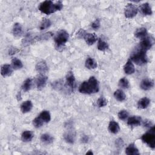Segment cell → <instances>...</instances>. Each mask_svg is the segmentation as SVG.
I'll return each mask as SVG.
<instances>
[{
    "mask_svg": "<svg viewBox=\"0 0 155 155\" xmlns=\"http://www.w3.org/2000/svg\"><path fill=\"white\" fill-rule=\"evenodd\" d=\"M32 86V80L31 78H28L27 79L24 83L22 85V89L24 92H28L29 91Z\"/></svg>",
    "mask_w": 155,
    "mask_h": 155,
    "instance_id": "29",
    "label": "cell"
},
{
    "mask_svg": "<svg viewBox=\"0 0 155 155\" xmlns=\"http://www.w3.org/2000/svg\"><path fill=\"white\" fill-rule=\"evenodd\" d=\"M12 32L15 37H20L23 34V27L21 24L15 23Z\"/></svg>",
    "mask_w": 155,
    "mask_h": 155,
    "instance_id": "21",
    "label": "cell"
},
{
    "mask_svg": "<svg viewBox=\"0 0 155 155\" xmlns=\"http://www.w3.org/2000/svg\"><path fill=\"white\" fill-rule=\"evenodd\" d=\"M12 64L13 68L15 70L21 69L23 67V63L21 62V61L17 58H15L12 60Z\"/></svg>",
    "mask_w": 155,
    "mask_h": 155,
    "instance_id": "30",
    "label": "cell"
},
{
    "mask_svg": "<svg viewBox=\"0 0 155 155\" xmlns=\"http://www.w3.org/2000/svg\"><path fill=\"white\" fill-rule=\"evenodd\" d=\"M51 24H52V23H51L50 20L47 19V18H44V19L43 20V21L41 23L40 29L41 31L47 29H48L50 27Z\"/></svg>",
    "mask_w": 155,
    "mask_h": 155,
    "instance_id": "31",
    "label": "cell"
},
{
    "mask_svg": "<svg viewBox=\"0 0 155 155\" xmlns=\"http://www.w3.org/2000/svg\"><path fill=\"white\" fill-rule=\"evenodd\" d=\"M64 140L69 144H73L75 141V136L73 134L70 132H67L64 134Z\"/></svg>",
    "mask_w": 155,
    "mask_h": 155,
    "instance_id": "32",
    "label": "cell"
},
{
    "mask_svg": "<svg viewBox=\"0 0 155 155\" xmlns=\"http://www.w3.org/2000/svg\"><path fill=\"white\" fill-rule=\"evenodd\" d=\"M125 153L128 155H139V151L134 144H131L126 148Z\"/></svg>",
    "mask_w": 155,
    "mask_h": 155,
    "instance_id": "16",
    "label": "cell"
},
{
    "mask_svg": "<svg viewBox=\"0 0 155 155\" xmlns=\"http://www.w3.org/2000/svg\"><path fill=\"white\" fill-rule=\"evenodd\" d=\"M99 90V86L98 80L94 76H92L88 81L83 82L79 87V91L84 94H93Z\"/></svg>",
    "mask_w": 155,
    "mask_h": 155,
    "instance_id": "1",
    "label": "cell"
},
{
    "mask_svg": "<svg viewBox=\"0 0 155 155\" xmlns=\"http://www.w3.org/2000/svg\"><path fill=\"white\" fill-rule=\"evenodd\" d=\"M13 73V69L9 64H5L2 67L1 74L3 77L11 76Z\"/></svg>",
    "mask_w": 155,
    "mask_h": 155,
    "instance_id": "13",
    "label": "cell"
},
{
    "mask_svg": "<svg viewBox=\"0 0 155 155\" xmlns=\"http://www.w3.org/2000/svg\"><path fill=\"white\" fill-rule=\"evenodd\" d=\"M114 96H115V99L119 102H122V101H125L126 99V96H125L124 92L122 90H120V89H118L115 92Z\"/></svg>",
    "mask_w": 155,
    "mask_h": 155,
    "instance_id": "24",
    "label": "cell"
},
{
    "mask_svg": "<svg viewBox=\"0 0 155 155\" xmlns=\"http://www.w3.org/2000/svg\"><path fill=\"white\" fill-rule=\"evenodd\" d=\"M140 87L144 90H149L154 87V81L151 79H144L141 81Z\"/></svg>",
    "mask_w": 155,
    "mask_h": 155,
    "instance_id": "10",
    "label": "cell"
},
{
    "mask_svg": "<svg viewBox=\"0 0 155 155\" xmlns=\"http://www.w3.org/2000/svg\"><path fill=\"white\" fill-rule=\"evenodd\" d=\"M108 130L111 133H113V134L118 133L120 130L119 124L115 122V121H110L108 125Z\"/></svg>",
    "mask_w": 155,
    "mask_h": 155,
    "instance_id": "18",
    "label": "cell"
},
{
    "mask_svg": "<svg viewBox=\"0 0 155 155\" xmlns=\"http://www.w3.org/2000/svg\"><path fill=\"white\" fill-rule=\"evenodd\" d=\"M119 86L122 89H128L130 86L128 79L125 78H121L119 81Z\"/></svg>",
    "mask_w": 155,
    "mask_h": 155,
    "instance_id": "33",
    "label": "cell"
},
{
    "mask_svg": "<svg viewBox=\"0 0 155 155\" xmlns=\"http://www.w3.org/2000/svg\"><path fill=\"white\" fill-rule=\"evenodd\" d=\"M150 104V100L147 97H144L139 100L137 102V107L140 109L146 108Z\"/></svg>",
    "mask_w": 155,
    "mask_h": 155,
    "instance_id": "20",
    "label": "cell"
},
{
    "mask_svg": "<svg viewBox=\"0 0 155 155\" xmlns=\"http://www.w3.org/2000/svg\"><path fill=\"white\" fill-rule=\"evenodd\" d=\"M44 124V122L39 118V116L37 117L33 121V124L36 128H40L43 126V125Z\"/></svg>",
    "mask_w": 155,
    "mask_h": 155,
    "instance_id": "35",
    "label": "cell"
},
{
    "mask_svg": "<svg viewBox=\"0 0 155 155\" xmlns=\"http://www.w3.org/2000/svg\"><path fill=\"white\" fill-rule=\"evenodd\" d=\"M63 8V5L61 2H58L56 3H53L52 1H45L40 5L38 9L42 13L46 15H50L57 11H61Z\"/></svg>",
    "mask_w": 155,
    "mask_h": 155,
    "instance_id": "2",
    "label": "cell"
},
{
    "mask_svg": "<svg viewBox=\"0 0 155 155\" xmlns=\"http://www.w3.org/2000/svg\"><path fill=\"white\" fill-rule=\"evenodd\" d=\"M130 60L138 66H142L147 63L148 58L146 55V52L138 49L136 52L132 54Z\"/></svg>",
    "mask_w": 155,
    "mask_h": 155,
    "instance_id": "4",
    "label": "cell"
},
{
    "mask_svg": "<svg viewBox=\"0 0 155 155\" xmlns=\"http://www.w3.org/2000/svg\"><path fill=\"white\" fill-rule=\"evenodd\" d=\"M140 9L141 12L145 15H152V10L150 6V5L148 3H145L142 4L140 7Z\"/></svg>",
    "mask_w": 155,
    "mask_h": 155,
    "instance_id": "19",
    "label": "cell"
},
{
    "mask_svg": "<svg viewBox=\"0 0 155 155\" xmlns=\"http://www.w3.org/2000/svg\"><path fill=\"white\" fill-rule=\"evenodd\" d=\"M141 139L142 141L147 144L151 148H154L155 147V135H154V127H153L150 131L147 132L144 134Z\"/></svg>",
    "mask_w": 155,
    "mask_h": 155,
    "instance_id": "5",
    "label": "cell"
},
{
    "mask_svg": "<svg viewBox=\"0 0 155 155\" xmlns=\"http://www.w3.org/2000/svg\"><path fill=\"white\" fill-rule=\"evenodd\" d=\"M129 113L127 110H121L119 113H118V118L119 119L121 120H125L128 117Z\"/></svg>",
    "mask_w": 155,
    "mask_h": 155,
    "instance_id": "34",
    "label": "cell"
},
{
    "mask_svg": "<svg viewBox=\"0 0 155 155\" xmlns=\"http://www.w3.org/2000/svg\"><path fill=\"white\" fill-rule=\"evenodd\" d=\"M144 126L145 127H150V126H151L152 125V123L151 122V121H145L144 122Z\"/></svg>",
    "mask_w": 155,
    "mask_h": 155,
    "instance_id": "40",
    "label": "cell"
},
{
    "mask_svg": "<svg viewBox=\"0 0 155 155\" xmlns=\"http://www.w3.org/2000/svg\"><path fill=\"white\" fill-rule=\"evenodd\" d=\"M82 140V141L83 142H88V140H89V138H88L87 136H83Z\"/></svg>",
    "mask_w": 155,
    "mask_h": 155,
    "instance_id": "41",
    "label": "cell"
},
{
    "mask_svg": "<svg viewBox=\"0 0 155 155\" xmlns=\"http://www.w3.org/2000/svg\"><path fill=\"white\" fill-rule=\"evenodd\" d=\"M108 49V43L102 38H99L98 43V49L101 51H105Z\"/></svg>",
    "mask_w": 155,
    "mask_h": 155,
    "instance_id": "26",
    "label": "cell"
},
{
    "mask_svg": "<svg viewBox=\"0 0 155 155\" xmlns=\"http://www.w3.org/2000/svg\"><path fill=\"white\" fill-rule=\"evenodd\" d=\"M39 118L44 122V123H48L50 121L51 119V115L49 111L47 110H44L43 111L40 115L38 116Z\"/></svg>",
    "mask_w": 155,
    "mask_h": 155,
    "instance_id": "22",
    "label": "cell"
},
{
    "mask_svg": "<svg viewBox=\"0 0 155 155\" xmlns=\"http://www.w3.org/2000/svg\"><path fill=\"white\" fill-rule=\"evenodd\" d=\"M75 84H76V81H75V78L74 74L73 72L70 71L67 73L66 76V86L72 92L73 91L75 87Z\"/></svg>",
    "mask_w": 155,
    "mask_h": 155,
    "instance_id": "8",
    "label": "cell"
},
{
    "mask_svg": "<svg viewBox=\"0 0 155 155\" xmlns=\"http://www.w3.org/2000/svg\"><path fill=\"white\" fill-rule=\"evenodd\" d=\"M87 34V32L84 30V29H81L80 31H79V32L77 34V37L79 38H84L85 35Z\"/></svg>",
    "mask_w": 155,
    "mask_h": 155,
    "instance_id": "38",
    "label": "cell"
},
{
    "mask_svg": "<svg viewBox=\"0 0 155 155\" xmlns=\"http://www.w3.org/2000/svg\"><path fill=\"white\" fill-rule=\"evenodd\" d=\"M124 70L125 73L127 75H131L134 73L135 68L132 61L130 60H128V61L125 64L124 67Z\"/></svg>",
    "mask_w": 155,
    "mask_h": 155,
    "instance_id": "14",
    "label": "cell"
},
{
    "mask_svg": "<svg viewBox=\"0 0 155 155\" xmlns=\"http://www.w3.org/2000/svg\"><path fill=\"white\" fill-rule=\"evenodd\" d=\"M54 138L49 134L45 133L41 135V140L45 144H50L53 142Z\"/></svg>",
    "mask_w": 155,
    "mask_h": 155,
    "instance_id": "27",
    "label": "cell"
},
{
    "mask_svg": "<svg viewBox=\"0 0 155 155\" xmlns=\"http://www.w3.org/2000/svg\"><path fill=\"white\" fill-rule=\"evenodd\" d=\"M84 38L86 43L89 46H92L97 41V40H98V37L95 34H90V33H87L85 35Z\"/></svg>",
    "mask_w": 155,
    "mask_h": 155,
    "instance_id": "12",
    "label": "cell"
},
{
    "mask_svg": "<svg viewBox=\"0 0 155 155\" xmlns=\"http://www.w3.org/2000/svg\"><path fill=\"white\" fill-rule=\"evenodd\" d=\"M101 26V23H100V21L98 19H96L95 21H93L92 24H91V27L92 29H93L94 30H98Z\"/></svg>",
    "mask_w": 155,
    "mask_h": 155,
    "instance_id": "37",
    "label": "cell"
},
{
    "mask_svg": "<svg viewBox=\"0 0 155 155\" xmlns=\"http://www.w3.org/2000/svg\"><path fill=\"white\" fill-rule=\"evenodd\" d=\"M33 108V104L31 101H26L21 105V110L23 113H27L31 111Z\"/></svg>",
    "mask_w": 155,
    "mask_h": 155,
    "instance_id": "17",
    "label": "cell"
},
{
    "mask_svg": "<svg viewBox=\"0 0 155 155\" xmlns=\"http://www.w3.org/2000/svg\"><path fill=\"white\" fill-rule=\"evenodd\" d=\"M85 66L89 69H95L98 66L96 61L92 58H88L86 60Z\"/></svg>",
    "mask_w": 155,
    "mask_h": 155,
    "instance_id": "28",
    "label": "cell"
},
{
    "mask_svg": "<svg viewBox=\"0 0 155 155\" xmlns=\"http://www.w3.org/2000/svg\"><path fill=\"white\" fill-rule=\"evenodd\" d=\"M147 34V29L145 27H141V28L137 29L135 31L134 36H135V37H136L137 38L142 39L146 37Z\"/></svg>",
    "mask_w": 155,
    "mask_h": 155,
    "instance_id": "25",
    "label": "cell"
},
{
    "mask_svg": "<svg viewBox=\"0 0 155 155\" xmlns=\"http://www.w3.org/2000/svg\"><path fill=\"white\" fill-rule=\"evenodd\" d=\"M18 51V49H16V48L10 49V50H9V55H14V54H15Z\"/></svg>",
    "mask_w": 155,
    "mask_h": 155,
    "instance_id": "39",
    "label": "cell"
},
{
    "mask_svg": "<svg viewBox=\"0 0 155 155\" xmlns=\"http://www.w3.org/2000/svg\"><path fill=\"white\" fill-rule=\"evenodd\" d=\"M36 70L41 74H44L49 70V67L45 61H41L36 65Z\"/></svg>",
    "mask_w": 155,
    "mask_h": 155,
    "instance_id": "11",
    "label": "cell"
},
{
    "mask_svg": "<svg viewBox=\"0 0 155 155\" xmlns=\"http://www.w3.org/2000/svg\"><path fill=\"white\" fill-rule=\"evenodd\" d=\"M138 12L137 7L133 4H128L125 8L124 14L127 18H132L134 17Z\"/></svg>",
    "mask_w": 155,
    "mask_h": 155,
    "instance_id": "7",
    "label": "cell"
},
{
    "mask_svg": "<svg viewBox=\"0 0 155 155\" xmlns=\"http://www.w3.org/2000/svg\"><path fill=\"white\" fill-rule=\"evenodd\" d=\"M93 154V153L92 151H88V152H87L86 153V154H91V155H92Z\"/></svg>",
    "mask_w": 155,
    "mask_h": 155,
    "instance_id": "42",
    "label": "cell"
},
{
    "mask_svg": "<svg viewBox=\"0 0 155 155\" xmlns=\"http://www.w3.org/2000/svg\"><path fill=\"white\" fill-rule=\"evenodd\" d=\"M48 78L44 74H41L36 79V85L38 89H41L44 88L47 81Z\"/></svg>",
    "mask_w": 155,
    "mask_h": 155,
    "instance_id": "9",
    "label": "cell"
},
{
    "mask_svg": "<svg viewBox=\"0 0 155 155\" xmlns=\"http://www.w3.org/2000/svg\"><path fill=\"white\" fill-rule=\"evenodd\" d=\"M34 133L31 131H25L22 133L21 139L24 142H30L34 138Z\"/></svg>",
    "mask_w": 155,
    "mask_h": 155,
    "instance_id": "23",
    "label": "cell"
},
{
    "mask_svg": "<svg viewBox=\"0 0 155 155\" xmlns=\"http://www.w3.org/2000/svg\"><path fill=\"white\" fill-rule=\"evenodd\" d=\"M142 119L140 117L137 116H133L128 118L127 121V124L130 126H137L141 123Z\"/></svg>",
    "mask_w": 155,
    "mask_h": 155,
    "instance_id": "15",
    "label": "cell"
},
{
    "mask_svg": "<svg viewBox=\"0 0 155 155\" xmlns=\"http://www.w3.org/2000/svg\"><path fill=\"white\" fill-rule=\"evenodd\" d=\"M69 38V35L64 30L59 31L54 38V40L56 44V48L61 51L63 49L65 44L68 41Z\"/></svg>",
    "mask_w": 155,
    "mask_h": 155,
    "instance_id": "3",
    "label": "cell"
},
{
    "mask_svg": "<svg viewBox=\"0 0 155 155\" xmlns=\"http://www.w3.org/2000/svg\"><path fill=\"white\" fill-rule=\"evenodd\" d=\"M154 44V39L151 37H145L142 39L139 44L138 48L140 50L147 52L151 48Z\"/></svg>",
    "mask_w": 155,
    "mask_h": 155,
    "instance_id": "6",
    "label": "cell"
},
{
    "mask_svg": "<svg viewBox=\"0 0 155 155\" xmlns=\"http://www.w3.org/2000/svg\"><path fill=\"white\" fill-rule=\"evenodd\" d=\"M96 103L99 107H103L107 104V101L105 98L101 97L98 99Z\"/></svg>",
    "mask_w": 155,
    "mask_h": 155,
    "instance_id": "36",
    "label": "cell"
}]
</instances>
